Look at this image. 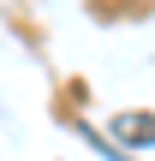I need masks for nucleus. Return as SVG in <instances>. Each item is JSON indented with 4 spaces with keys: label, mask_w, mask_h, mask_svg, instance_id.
I'll list each match as a JSON object with an SVG mask.
<instances>
[{
    "label": "nucleus",
    "mask_w": 155,
    "mask_h": 161,
    "mask_svg": "<svg viewBox=\"0 0 155 161\" xmlns=\"http://www.w3.org/2000/svg\"><path fill=\"white\" fill-rule=\"evenodd\" d=\"M113 131H119V137H131V143H149V137H155V119H125V114H119V119H113Z\"/></svg>",
    "instance_id": "1"
}]
</instances>
